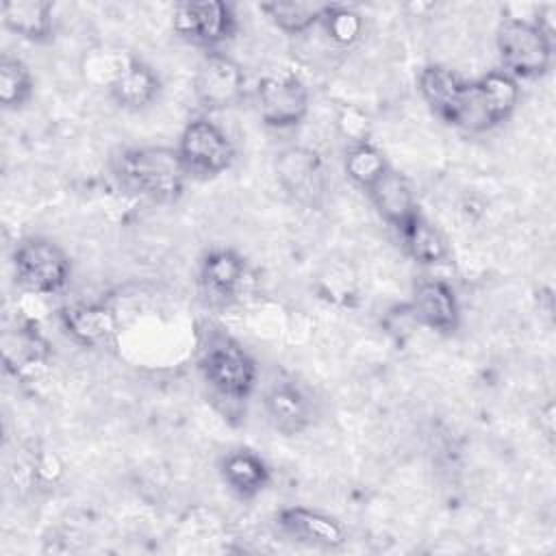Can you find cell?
I'll return each mask as SVG.
<instances>
[{
  "mask_svg": "<svg viewBox=\"0 0 556 556\" xmlns=\"http://www.w3.org/2000/svg\"><path fill=\"white\" fill-rule=\"evenodd\" d=\"M113 174L126 191L156 204H174L187 180L176 148L167 146L124 148L113 159Z\"/></svg>",
  "mask_w": 556,
  "mask_h": 556,
  "instance_id": "6da1fadb",
  "label": "cell"
},
{
  "mask_svg": "<svg viewBox=\"0 0 556 556\" xmlns=\"http://www.w3.org/2000/svg\"><path fill=\"white\" fill-rule=\"evenodd\" d=\"M198 367L208 387L224 400L243 402L256 387L254 358L222 328L200 332Z\"/></svg>",
  "mask_w": 556,
  "mask_h": 556,
  "instance_id": "7a4b0ae2",
  "label": "cell"
},
{
  "mask_svg": "<svg viewBox=\"0 0 556 556\" xmlns=\"http://www.w3.org/2000/svg\"><path fill=\"white\" fill-rule=\"evenodd\" d=\"M497 52L515 80L539 78L552 65V39L539 22L506 17L495 35Z\"/></svg>",
  "mask_w": 556,
  "mask_h": 556,
  "instance_id": "3957f363",
  "label": "cell"
},
{
  "mask_svg": "<svg viewBox=\"0 0 556 556\" xmlns=\"http://www.w3.org/2000/svg\"><path fill=\"white\" fill-rule=\"evenodd\" d=\"M13 274L20 289L33 295H52L70 282L72 263L54 241L28 237L13 252Z\"/></svg>",
  "mask_w": 556,
  "mask_h": 556,
  "instance_id": "277c9868",
  "label": "cell"
},
{
  "mask_svg": "<svg viewBox=\"0 0 556 556\" xmlns=\"http://www.w3.org/2000/svg\"><path fill=\"white\" fill-rule=\"evenodd\" d=\"M187 178H213L226 172L235 161V146L228 135L208 117L191 119L176 146Z\"/></svg>",
  "mask_w": 556,
  "mask_h": 556,
  "instance_id": "5b68a950",
  "label": "cell"
},
{
  "mask_svg": "<svg viewBox=\"0 0 556 556\" xmlns=\"http://www.w3.org/2000/svg\"><path fill=\"white\" fill-rule=\"evenodd\" d=\"M426 104L445 124L471 130L473 124V85L443 65H426L417 78Z\"/></svg>",
  "mask_w": 556,
  "mask_h": 556,
  "instance_id": "8992f818",
  "label": "cell"
},
{
  "mask_svg": "<svg viewBox=\"0 0 556 556\" xmlns=\"http://www.w3.org/2000/svg\"><path fill=\"white\" fill-rule=\"evenodd\" d=\"M174 30L198 46H217L237 30V17L230 4L222 0L178 2L172 15Z\"/></svg>",
  "mask_w": 556,
  "mask_h": 556,
  "instance_id": "52a82bcc",
  "label": "cell"
},
{
  "mask_svg": "<svg viewBox=\"0 0 556 556\" xmlns=\"http://www.w3.org/2000/svg\"><path fill=\"white\" fill-rule=\"evenodd\" d=\"M280 187L300 204L317 208L326 195L324 163L315 150L287 148L276 156L274 163Z\"/></svg>",
  "mask_w": 556,
  "mask_h": 556,
  "instance_id": "ba28073f",
  "label": "cell"
},
{
  "mask_svg": "<svg viewBox=\"0 0 556 556\" xmlns=\"http://www.w3.org/2000/svg\"><path fill=\"white\" fill-rule=\"evenodd\" d=\"M193 91L198 102L208 111H224L235 106L245 91V76L241 65L222 54L208 52L195 72Z\"/></svg>",
  "mask_w": 556,
  "mask_h": 556,
  "instance_id": "9c48e42d",
  "label": "cell"
},
{
  "mask_svg": "<svg viewBox=\"0 0 556 556\" xmlns=\"http://www.w3.org/2000/svg\"><path fill=\"white\" fill-rule=\"evenodd\" d=\"M261 119L271 128H291L308 113V91L295 76H267L256 85Z\"/></svg>",
  "mask_w": 556,
  "mask_h": 556,
  "instance_id": "30bf717a",
  "label": "cell"
},
{
  "mask_svg": "<svg viewBox=\"0 0 556 556\" xmlns=\"http://www.w3.org/2000/svg\"><path fill=\"white\" fill-rule=\"evenodd\" d=\"M248 282L245 261L226 248H217L204 254L200 261V289L213 306H226L235 302Z\"/></svg>",
  "mask_w": 556,
  "mask_h": 556,
  "instance_id": "8fae6325",
  "label": "cell"
},
{
  "mask_svg": "<svg viewBox=\"0 0 556 556\" xmlns=\"http://www.w3.org/2000/svg\"><path fill=\"white\" fill-rule=\"evenodd\" d=\"M471 85H473V132L489 130L510 117L519 100V85L510 74L493 70Z\"/></svg>",
  "mask_w": 556,
  "mask_h": 556,
  "instance_id": "7c38bea8",
  "label": "cell"
},
{
  "mask_svg": "<svg viewBox=\"0 0 556 556\" xmlns=\"http://www.w3.org/2000/svg\"><path fill=\"white\" fill-rule=\"evenodd\" d=\"M413 317L439 334H454L460 324V308L454 289L437 278L419 280L410 300Z\"/></svg>",
  "mask_w": 556,
  "mask_h": 556,
  "instance_id": "4fadbf2b",
  "label": "cell"
},
{
  "mask_svg": "<svg viewBox=\"0 0 556 556\" xmlns=\"http://www.w3.org/2000/svg\"><path fill=\"white\" fill-rule=\"evenodd\" d=\"M278 526L291 539L308 545L339 547L345 541V530L334 517L304 506L282 508L278 513Z\"/></svg>",
  "mask_w": 556,
  "mask_h": 556,
  "instance_id": "5bb4252c",
  "label": "cell"
},
{
  "mask_svg": "<svg viewBox=\"0 0 556 556\" xmlns=\"http://www.w3.org/2000/svg\"><path fill=\"white\" fill-rule=\"evenodd\" d=\"M378 215L391 224L393 228H402L406 226L417 213V200H415V193H413V187L408 182V178L389 167L369 189H367Z\"/></svg>",
  "mask_w": 556,
  "mask_h": 556,
  "instance_id": "9a60e30c",
  "label": "cell"
},
{
  "mask_svg": "<svg viewBox=\"0 0 556 556\" xmlns=\"http://www.w3.org/2000/svg\"><path fill=\"white\" fill-rule=\"evenodd\" d=\"M109 91L117 106L126 111H141L156 100L161 80L156 72L141 59H128L111 80Z\"/></svg>",
  "mask_w": 556,
  "mask_h": 556,
  "instance_id": "2e32d148",
  "label": "cell"
},
{
  "mask_svg": "<svg viewBox=\"0 0 556 556\" xmlns=\"http://www.w3.org/2000/svg\"><path fill=\"white\" fill-rule=\"evenodd\" d=\"M265 410L271 426L287 437L302 432L313 419L308 397L291 382H278L267 391Z\"/></svg>",
  "mask_w": 556,
  "mask_h": 556,
  "instance_id": "e0dca14e",
  "label": "cell"
},
{
  "mask_svg": "<svg viewBox=\"0 0 556 556\" xmlns=\"http://www.w3.org/2000/svg\"><path fill=\"white\" fill-rule=\"evenodd\" d=\"M0 13L4 28L26 41L41 43L52 37V4L46 0H4Z\"/></svg>",
  "mask_w": 556,
  "mask_h": 556,
  "instance_id": "ac0fdd59",
  "label": "cell"
},
{
  "mask_svg": "<svg viewBox=\"0 0 556 556\" xmlns=\"http://www.w3.org/2000/svg\"><path fill=\"white\" fill-rule=\"evenodd\" d=\"M63 330L80 345H102L115 334V317L102 304H74L59 313Z\"/></svg>",
  "mask_w": 556,
  "mask_h": 556,
  "instance_id": "d6986e66",
  "label": "cell"
},
{
  "mask_svg": "<svg viewBox=\"0 0 556 556\" xmlns=\"http://www.w3.org/2000/svg\"><path fill=\"white\" fill-rule=\"evenodd\" d=\"M219 473L226 486L243 500L258 495L269 482L267 463L252 450L228 452L219 463Z\"/></svg>",
  "mask_w": 556,
  "mask_h": 556,
  "instance_id": "ffe728a7",
  "label": "cell"
},
{
  "mask_svg": "<svg viewBox=\"0 0 556 556\" xmlns=\"http://www.w3.org/2000/svg\"><path fill=\"white\" fill-rule=\"evenodd\" d=\"M397 232L402 237L404 250L421 265H439L450 254L443 235L421 213H417Z\"/></svg>",
  "mask_w": 556,
  "mask_h": 556,
  "instance_id": "44dd1931",
  "label": "cell"
},
{
  "mask_svg": "<svg viewBox=\"0 0 556 556\" xmlns=\"http://www.w3.org/2000/svg\"><path fill=\"white\" fill-rule=\"evenodd\" d=\"M330 4L321 2H265L261 4V11L267 13V17L285 33L300 35L308 30L311 26L319 24L324 13Z\"/></svg>",
  "mask_w": 556,
  "mask_h": 556,
  "instance_id": "7402d4cb",
  "label": "cell"
},
{
  "mask_svg": "<svg viewBox=\"0 0 556 556\" xmlns=\"http://www.w3.org/2000/svg\"><path fill=\"white\" fill-rule=\"evenodd\" d=\"M343 167H345L348 178L354 185L369 189L389 169V163H387L384 154L374 143L356 141L348 148Z\"/></svg>",
  "mask_w": 556,
  "mask_h": 556,
  "instance_id": "603a6c76",
  "label": "cell"
},
{
  "mask_svg": "<svg viewBox=\"0 0 556 556\" xmlns=\"http://www.w3.org/2000/svg\"><path fill=\"white\" fill-rule=\"evenodd\" d=\"M33 96V74L22 59H0V102L4 109H20Z\"/></svg>",
  "mask_w": 556,
  "mask_h": 556,
  "instance_id": "cb8c5ba5",
  "label": "cell"
},
{
  "mask_svg": "<svg viewBox=\"0 0 556 556\" xmlns=\"http://www.w3.org/2000/svg\"><path fill=\"white\" fill-rule=\"evenodd\" d=\"M328 37L339 46H352L363 35V17L358 11L341 4H330L321 22Z\"/></svg>",
  "mask_w": 556,
  "mask_h": 556,
  "instance_id": "d4e9b609",
  "label": "cell"
},
{
  "mask_svg": "<svg viewBox=\"0 0 556 556\" xmlns=\"http://www.w3.org/2000/svg\"><path fill=\"white\" fill-rule=\"evenodd\" d=\"M543 421H545V426H541V428L545 430V437H547V439H552V437H554V404H552V402H547V404H545Z\"/></svg>",
  "mask_w": 556,
  "mask_h": 556,
  "instance_id": "484cf974",
  "label": "cell"
}]
</instances>
